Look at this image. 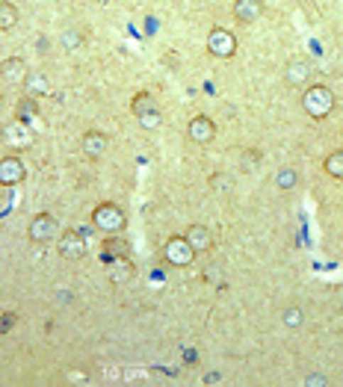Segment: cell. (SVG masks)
<instances>
[{"label":"cell","instance_id":"9c48e42d","mask_svg":"<svg viewBox=\"0 0 343 387\" xmlns=\"http://www.w3.org/2000/svg\"><path fill=\"white\" fill-rule=\"evenodd\" d=\"M27 178V165L21 163V157L6 154L0 157V187H18Z\"/></svg>","mask_w":343,"mask_h":387},{"label":"cell","instance_id":"4dcf8cb0","mask_svg":"<svg viewBox=\"0 0 343 387\" xmlns=\"http://www.w3.org/2000/svg\"><path fill=\"white\" fill-rule=\"evenodd\" d=\"M0 109H4V95H0Z\"/></svg>","mask_w":343,"mask_h":387},{"label":"cell","instance_id":"d6986e66","mask_svg":"<svg viewBox=\"0 0 343 387\" xmlns=\"http://www.w3.org/2000/svg\"><path fill=\"white\" fill-rule=\"evenodd\" d=\"M296 183H299V172L293 169V165H281L278 175H276V187L281 192H287V190H296Z\"/></svg>","mask_w":343,"mask_h":387},{"label":"cell","instance_id":"603a6c76","mask_svg":"<svg viewBox=\"0 0 343 387\" xmlns=\"http://www.w3.org/2000/svg\"><path fill=\"white\" fill-rule=\"evenodd\" d=\"M62 48H65V50H77V48H83V33H80L77 27H68V30L62 33Z\"/></svg>","mask_w":343,"mask_h":387},{"label":"cell","instance_id":"52a82bcc","mask_svg":"<svg viewBox=\"0 0 343 387\" xmlns=\"http://www.w3.org/2000/svg\"><path fill=\"white\" fill-rule=\"evenodd\" d=\"M163 257H166V263H172V266H190L192 261H195V251H192V246L187 243V236H172L169 243L163 246Z\"/></svg>","mask_w":343,"mask_h":387},{"label":"cell","instance_id":"8992f818","mask_svg":"<svg viewBox=\"0 0 343 387\" xmlns=\"http://www.w3.org/2000/svg\"><path fill=\"white\" fill-rule=\"evenodd\" d=\"M57 251L62 261H83V254H86V236L77 234V231H65L57 236Z\"/></svg>","mask_w":343,"mask_h":387},{"label":"cell","instance_id":"7a4b0ae2","mask_svg":"<svg viewBox=\"0 0 343 387\" xmlns=\"http://www.w3.org/2000/svg\"><path fill=\"white\" fill-rule=\"evenodd\" d=\"M92 225L104 234H119V231H124V225H128V216H124V210L119 205H113V201H101V205L92 210Z\"/></svg>","mask_w":343,"mask_h":387},{"label":"cell","instance_id":"83f0119b","mask_svg":"<svg viewBox=\"0 0 343 387\" xmlns=\"http://www.w3.org/2000/svg\"><path fill=\"white\" fill-rule=\"evenodd\" d=\"M12 322H15V317H12V313H9V317H4V320H0V334H6V331L12 328Z\"/></svg>","mask_w":343,"mask_h":387},{"label":"cell","instance_id":"7c38bea8","mask_svg":"<svg viewBox=\"0 0 343 387\" xmlns=\"http://www.w3.org/2000/svg\"><path fill=\"white\" fill-rule=\"evenodd\" d=\"M263 12H266L263 0H234V18H237L240 24H255V21H261Z\"/></svg>","mask_w":343,"mask_h":387},{"label":"cell","instance_id":"4316f807","mask_svg":"<svg viewBox=\"0 0 343 387\" xmlns=\"http://www.w3.org/2000/svg\"><path fill=\"white\" fill-rule=\"evenodd\" d=\"M205 384H207V387L222 384V373H207V376H205Z\"/></svg>","mask_w":343,"mask_h":387},{"label":"cell","instance_id":"f1b7e54d","mask_svg":"<svg viewBox=\"0 0 343 387\" xmlns=\"http://www.w3.org/2000/svg\"><path fill=\"white\" fill-rule=\"evenodd\" d=\"M210 187H231V180H228L225 175H219V178H210Z\"/></svg>","mask_w":343,"mask_h":387},{"label":"cell","instance_id":"7402d4cb","mask_svg":"<svg viewBox=\"0 0 343 387\" xmlns=\"http://www.w3.org/2000/svg\"><path fill=\"white\" fill-rule=\"evenodd\" d=\"M326 172H329V178H334V180H343V148H337V151H332L329 157H326Z\"/></svg>","mask_w":343,"mask_h":387},{"label":"cell","instance_id":"3957f363","mask_svg":"<svg viewBox=\"0 0 343 387\" xmlns=\"http://www.w3.org/2000/svg\"><path fill=\"white\" fill-rule=\"evenodd\" d=\"M27 236L33 243H53L60 236V222L53 213H36L30 219V228H27Z\"/></svg>","mask_w":343,"mask_h":387},{"label":"cell","instance_id":"8fae6325","mask_svg":"<svg viewBox=\"0 0 343 387\" xmlns=\"http://www.w3.org/2000/svg\"><path fill=\"white\" fill-rule=\"evenodd\" d=\"M30 75V65L21 60V57H9L0 62V83H6V86H24Z\"/></svg>","mask_w":343,"mask_h":387},{"label":"cell","instance_id":"ac0fdd59","mask_svg":"<svg viewBox=\"0 0 343 387\" xmlns=\"http://www.w3.org/2000/svg\"><path fill=\"white\" fill-rule=\"evenodd\" d=\"M33 116H39V101L30 98V95H24L21 101L15 104V119H18V121H30Z\"/></svg>","mask_w":343,"mask_h":387},{"label":"cell","instance_id":"277c9868","mask_svg":"<svg viewBox=\"0 0 343 387\" xmlns=\"http://www.w3.org/2000/svg\"><path fill=\"white\" fill-rule=\"evenodd\" d=\"M311 77H314V65H311V60L293 57L290 62L284 65V83L290 86V89H305V86H311Z\"/></svg>","mask_w":343,"mask_h":387},{"label":"cell","instance_id":"f546056e","mask_svg":"<svg viewBox=\"0 0 343 387\" xmlns=\"http://www.w3.org/2000/svg\"><path fill=\"white\" fill-rule=\"evenodd\" d=\"M184 361H187V364H195V361H198V352H195V349H187V352H184Z\"/></svg>","mask_w":343,"mask_h":387},{"label":"cell","instance_id":"6da1fadb","mask_svg":"<svg viewBox=\"0 0 343 387\" xmlns=\"http://www.w3.org/2000/svg\"><path fill=\"white\" fill-rule=\"evenodd\" d=\"M334 92L329 86H322V83H314V86H305V95H302V109L308 113L314 121L320 119H326L332 116V109H334Z\"/></svg>","mask_w":343,"mask_h":387},{"label":"cell","instance_id":"ffe728a7","mask_svg":"<svg viewBox=\"0 0 343 387\" xmlns=\"http://www.w3.org/2000/svg\"><path fill=\"white\" fill-rule=\"evenodd\" d=\"M18 24V6L9 0H0V30H12Z\"/></svg>","mask_w":343,"mask_h":387},{"label":"cell","instance_id":"ba28073f","mask_svg":"<svg viewBox=\"0 0 343 387\" xmlns=\"http://www.w3.org/2000/svg\"><path fill=\"white\" fill-rule=\"evenodd\" d=\"M4 142L9 145L12 151H27L30 145H33V131H30V124L27 121H9L4 127Z\"/></svg>","mask_w":343,"mask_h":387},{"label":"cell","instance_id":"4fadbf2b","mask_svg":"<svg viewBox=\"0 0 343 387\" xmlns=\"http://www.w3.org/2000/svg\"><path fill=\"white\" fill-rule=\"evenodd\" d=\"M107 148H110V139H107V133H101V131H86L83 139H80V151L89 160H101L107 154Z\"/></svg>","mask_w":343,"mask_h":387},{"label":"cell","instance_id":"1f68e13d","mask_svg":"<svg viewBox=\"0 0 343 387\" xmlns=\"http://www.w3.org/2000/svg\"><path fill=\"white\" fill-rule=\"evenodd\" d=\"M340 33H343V24H340Z\"/></svg>","mask_w":343,"mask_h":387},{"label":"cell","instance_id":"e0dca14e","mask_svg":"<svg viewBox=\"0 0 343 387\" xmlns=\"http://www.w3.org/2000/svg\"><path fill=\"white\" fill-rule=\"evenodd\" d=\"M154 109H160L157 98H154V95H148V92H136L134 101H131V113L139 119V116H146V113H154Z\"/></svg>","mask_w":343,"mask_h":387},{"label":"cell","instance_id":"44dd1931","mask_svg":"<svg viewBox=\"0 0 343 387\" xmlns=\"http://www.w3.org/2000/svg\"><path fill=\"white\" fill-rule=\"evenodd\" d=\"M281 322H284L287 328H290V331H299V328H302V322H305L302 307H296V305L284 307V310H281Z\"/></svg>","mask_w":343,"mask_h":387},{"label":"cell","instance_id":"9a60e30c","mask_svg":"<svg viewBox=\"0 0 343 387\" xmlns=\"http://www.w3.org/2000/svg\"><path fill=\"white\" fill-rule=\"evenodd\" d=\"M184 236H187V243L192 246V251H195V254L210 251V249H213V243H216L213 234H210V228H205V225H190Z\"/></svg>","mask_w":343,"mask_h":387},{"label":"cell","instance_id":"30bf717a","mask_svg":"<svg viewBox=\"0 0 343 387\" xmlns=\"http://www.w3.org/2000/svg\"><path fill=\"white\" fill-rule=\"evenodd\" d=\"M187 136H190V142H195V145H210V142L216 139V121H213L210 116H195V119H190Z\"/></svg>","mask_w":343,"mask_h":387},{"label":"cell","instance_id":"2e32d148","mask_svg":"<svg viewBox=\"0 0 343 387\" xmlns=\"http://www.w3.org/2000/svg\"><path fill=\"white\" fill-rule=\"evenodd\" d=\"M107 278H110L113 284L131 281V278H134V266H131L128 257H113L110 266H107Z\"/></svg>","mask_w":343,"mask_h":387},{"label":"cell","instance_id":"484cf974","mask_svg":"<svg viewBox=\"0 0 343 387\" xmlns=\"http://www.w3.org/2000/svg\"><path fill=\"white\" fill-rule=\"evenodd\" d=\"M305 384H308V387H329V378L322 373H311L308 378H305Z\"/></svg>","mask_w":343,"mask_h":387},{"label":"cell","instance_id":"5bb4252c","mask_svg":"<svg viewBox=\"0 0 343 387\" xmlns=\"http://www.w3.org/2000/svg\"><path fill=\"white\" fill-rule=\"evenodd\" d=\"M24 89H27V95L36 98V101L53 95V83L48 80V75H45V71H33V68H30V75L24 80Z\"/></svg>","mask_w":343,"mask_h":387},{"label":"cell","instance_id":"cb8c5ba5","mask_svg":"<svg viewBox=\"0 0 343 387\" xmlns=\"http://www.w3.org/2000/svg\"><path fill=\"white\" fill-rule=\"evenodd\" d=\"M139 124L146 127V131H157V127L163 124V113H160V109H154V113H146V116H139Z\"/></svg>","mask_w":343,"mask_h":387},{"label":"cell","instance_id":"5b68a950","mask_svg":"<svg viewBox=\"0 0 343 387\" xmlns=\"http://www.w3.org/2000/svg\"><path fill=\"white\" fill-rule=\"evenodd\" d=\"M207 50L213 53V57L228 60V57H234V50H237V39H234L231 30H225V27H213V30L207 33Z\"/></svg>","mask_w":343,"mask_h":387},{"label":"cell","instance_id":"d4e9b609","mask_svg":"<svg viewBox=\"0 0 343 387\" xmlns=\"http://www.w3.org/2000/svg\"><path fill=\"white\" fill-rule=\"evenodd\" d=\"M258 160H261L258 151H246V154H243V169H246V172H255V163H258Z\"/></svg>","mask_w":343,"mask_h":387}]
</instances>
